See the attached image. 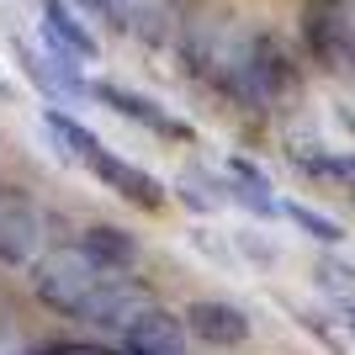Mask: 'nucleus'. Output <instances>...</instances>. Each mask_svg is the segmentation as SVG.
I'll list each match as a JSON object with an SVG mask.
<instances>
[{
    "instance_id": "1",
    "label": "nucleus",
    "mask_w": 355,
    "mask_h": 355,
    "mask_svg": "<svg viewBox=\"0 0 355 355\" xmlns=\"http://www.w3.org/2000/svg\"><path fill=\"white\" fill-rule=\"evenodd\" d=\"M106 276L112 270H101L80 244H59V250H43V260L32 266V292L64 318H85L90 297L106 286Z\"/></svg>"
},
{
    "instance_id": "2",
    "label": "nucleus",
    "mask_w": 355,
    "mask_h": 355,
    "mask_svg": "<svg viewBox=\"0 0 355 355\" xmlns=\"http://www.w3.org/2000/svg\"><path fill=\"white\" fill-rule=\"evenodd\" d=\"M0 260L6 266L43 260V207L27 191H0Z\"/></svg>"
},
{
    "instance_id": "3",
    "label": "nucleus",
    "mask_w": 355,
    "mask_h": 355,
    "mask_svg": "<svg viewBox=\"0 0 355 355\" xmlns=\"http://www.w3.org/2000/svg\"><path fill=\"white\" fill-rule=\"evenodd\" d=\"M148 308H159V302H154V292H148L144 282H133V276H106V286L90 297V308H85V318H80V324L112 329V334H128V329H133Z\"/></svg>"
},
{
    "instance_id": "4",
    "label": "nucleus",
    "mask_w": 355,
    "mask_h": 355,
    "mask_svg": "<svg viewBox=\"0 0 355 355\" xmlns=\"http://www.w3.org/2000/svg\"><path fill=\"white\" fill-rule=\"evenodd\" d=\"M180 318H186V329H191L202 345H218V350H239V345L254 334L250 313L234 308V302H223V297H202V302H191Z\"/></svg>"
},
{
    "instance_id": "5",
    "label": "nucleus",
    "mask_w": 355,
    "mask_h": 355,
    "mask_svg": "<svg viewBox=\"0 0 355 355\" xmlns=\"http://www.w3.org/2000/svg\"><path fill=\"white\" fill-rule=\"evenodd\" d=\"M186 340H191V329H186V318L170 313V308H148L144 318L122 334L128 355H186Z\"/></svg>"
},
{
    "instance_id": "6",
    "label": "nucleus",
    "mask_w": 355,
    "mask_h": 355,
    "mask_svg": "<svg viewBox=\"0 0 355 355\" xmlns=\"http://www.w3.org/2000/svg\"><path fill=\"white\" fill-rule=\"evenodd\" d=\"M90 175L101 180V186H112L117 196H128V202H138V207H159L164 202V186L148 170H138V164H128V159H117V154H106V144L90 154Z\"/></svg>"
},
{
    "instance_id": "7",
    "label": "nucleus",
    "mask_w": 355,
    "mask_h": 355,
    "mask_svg": "<svg viewBox=\"0 0 355 355\" xmlns=\"http://www.w3.org/2000/svg\"><path fill=\"white\" fill-rule=\"evenodd\" d=\"M80 250L101 270H112V276H133V270L144 266V244H138L128 228H117V223H90L85 234H80Z\"/></svg>"
},
{
    "instance_id": "8",
    "label": "nucleus",
    "mask_w": 355,
    "mask_h": 355,
    "mask_svg": "<svg viewBox=\"0 0 355 355\" xmlns=\"http://www.w3.org/2000/svg\"><path fill=\"white\" fill-rule=\"evenodd\" d=\"M90 96L96 101H106L112 112H122L128 122H138V128H154L159 138H186V128H180L164 106H154L148 96H138V90H122V85H90Z\"/></svg>"
},
{
    "instance_id": "9",
    "label": "nucleus",
    "mask_w": 355,
    "mask_h": 355,
    "mask_svg": "<svg viewBox=\"0 0 355 355\" xmlns=\"http://www.w3.org/2000/svg\"><path fill=\"white\" fill-rule=\"evenodd\" d=\"M43 32L53 37V48H59L64 59H74V64H90L96 53H101V43H96V37L69 16L64 0H43Z\"/></svg>"
},
{
    "instance_id": "10",
    "label": "nucleus",
    "mask_w": 355,
    "mask_h": 355,
    "mask_svg": "<svg viewBox=\"0 0 355 355\" xmlns=\"http://www.w3.org/2000/svg\"><path fill=\"white\" fill-rule=\"evenodd\" d=\"M228 186H234L228 202H244V207L260 212V218H276V212H282V202L270 196V180L260 175L250 159H234V164H228Z\"/></svg>"
},
{
    "instance_id": "11",
    "label": "nucleus",
    "mask_w": 355,
    "mask_h": 355,
    "mask_svg": "<svg viewBox=\"0 0 355 355\" xmlns=\"http://www.w3.org/2000/svg\"><path fill=\"white\" fill-rule=\"evenodd\" d=\"M21 59H27V69H32V80H37V85H48V90H59V96H74V101H80V96H90V85H85V74L74 69V59H37V53H21Z\"/></svg>"
},
{
    "instance_id": "12",
    "label": "nucleus",
    "mask_w": 355,
    "mask_h": 355,
    "mask_svg": "<svg viewBox=\"0 0 355 355\" xmlns=\"http://www.w3.org/2000/svg\"><path fill=\"white\" fill-rule=\"evenodd\" d=\"M43 122H48V133L59 138V148H64V154H74V159H80V164H85L90 154L101 148V138L90 133V128H85V122H80V117H69V112H59V106H48V112H43Z\"/></svg>"
},
{
    "instance_id": "13",
    "label": "nucleus",
    "mask_w": 355,
    "mask_h": 355,
    "mask_svg": "<svg viewBox=\"0 0 355 355\" xmlns=\"http://www.w3.org/2000/svg\"><path fill=\"white\" fill-rule=\"evenodd\" d=\"M292 159L318 180H334L355 196V154H318V148H292Z\"/></svg>"
},
{
    "instance_id": "14",
    "label": "nucleus",
    "mask_w": 355,
    "mask_h": 355,
    "mask_svg": "<svg viewBox=\"0 0 355 355\" xmlns=\"http://www.w3.org/2000/svg\"><path fill=\"white\" fill-rule=\"evenodd\" d=\"M175 191H180V202H186L191 212H218V207H228V191H223L207 170H186V175L175 180Z\"/></svg>"
},
{
    "instance_id": "15",
    "label": "nucleus",
    "mask_w": 355,
    "mask_h": 355,
    "mask_svg": "<svg viewBox=\"0 0 355 355\" xmlns=\"http://www.w3.org/2000/svg\"><path fill=\"white\" fill-rule=\"evenodd\" d=\"M318 286H324V297L340 302V313L355 302V270L345 260H318Z\"/></svg>"
},
{
    "instance_id": "16",
    "label": "nucleus",
    "mask_w": 355,
    "mask_h": 355,
    "mask_svg": "<svg viewBox=\"0 0 355 355\" xmlns=\"http://www.w3.org/2000/svg\"><path fill=\"white\" fill-rule=\"evenodd\" d=\"M282 212L297 223V228H308L318 244H340V239H345V228H340L334 218H324V212H313V207H302V202H282Z\"/></svg>"
},
{
    "instance_id": "17",
    "label": "nucleus",
    "mask_w": 355,
    "mask_h": 355,
    "mask_svg": "<svg viewBox=\"0 0 355 355\" xmlns=\"http://www.w3.org/2000/svg\"><path fill=\"white\" fill-rule=\"evenodd\" d=\"M96 16H112L117 27H128V16H133V0H85Z\"/></svg>"
},
{
    "instance_id": "18",
    "label": "nucleus",
    "mask_w": 355,
    "mask_h": 355,
    "mask_svg": "<svg viewBox=\"0 0 355 355\" xmlns=\"http://www.w3.org/2000/svg\"><path fill=\"white\" fill-rule=\"evenodd\" d=\"M340 318H345V329H350V334H355V302H350V308L340 313Z\"/></svg>"
}]
</instances>
